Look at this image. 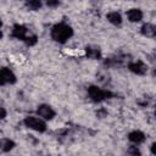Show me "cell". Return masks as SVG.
<instances>
[{
  "mask_svg": "<svg viewBox=\"0 0 156 156\" xmlns=\"http://www.w3.org/2000/svg\"><path fill=\"white\" fill-rule=\"evenodd\" d=\"M60 1L61 0H45V4L49 6V7H56L60 5Z\"/></svg>",
  "mask_w": 156,
  "mask_h": 156,
  "instance_id": "cell-15",
  "label": "cell"
},
{
  "mask_svg": "<svg viewBox=\"0 0 156 156\" xmlns=\"http://www.w3.org/2000/svg\"><path fill=\"white\" fill-rule=\"evenodd\" d=\"M128 69L136 74V76H145L147 73V65L145 62H143L141 60H135V61H130L128 63Z\"/></svg>",
  "mask_w": 156,
  "mask_h": 156,
  "instance_id": "cell-5",
  "label": "cell"
},
{
  "mask_svg": "<svg viewBox=\"0 0 156 156\" xmlns=\"http://www.w3.org/2000/svg\"><path fill=\"white\" fill-rule=\"evenodd\" d=\"M106 20H107L111 24H113V26H121V24H122V16H121V13L117 12V11H111V12H108V13L106 15Z\"/></svg>",
  "mask_w": 156,
  "mask_h": 156,
  "instance_id": "cell-11",
  "label": "cell"
},
{
  "mask_svg": "<svg viewBox=\"0 0 156 156\" xmlns=\"http://www.w3.org/2000/svg\"><path fill=\"white\" fill-rule=\"evenodd\" d=\"M26 7L30 11H37L41 7V0H24Z\"/></svg>",
  "mask_w": 156,
  "mask_h": 156,
  "instance_id": "cell-13",
  "label": "cell"
},
{
  "mask_svg": "<svg viewBox=\"0 0 156 156\" xmlns=\"http://www.w3.org/2000/svg\"><path fill=\"white\" fill-rule=\"evenodd\" d=\"M96 116L100 117V118H104V117L107 116V111H106L105 108H100V110L96 111Z\"/></svg>",
  "mask_w": 156,
  "mask_h": 156,
  "instance_id": "cell-16",
  "label": "cell"
},
{
  "mask_svg": "<svg viewBox=\"0 0 156 156\" xmlns=\"http://www.w3.org/2000/svg\"><path fill=\"white\" fill-rule=\"evenodd\" d=\"M11 34H12L13 38L24 41L28 46H33V45H35L37 41H38L37 35L33 34V33H30V30H29L26 26H23V24H15V26L12 27Z\"/></svg>",
  "mask_w": 156,
  "mask_h": 156,
  "instance_id": "cell-2",
  "label": "cell"
},
{
  "mask_svg": "<svg viewBox=\"0 0 156 156\" xmlns=\"http://www.w3.org/2000/svg\"><path fill=\"white\" fill-rule=\"evenodd\" d=\"M16 146L15 141L12 139H9V138H2L0 139V150L2 152H9L11 151L13 147Z\"/></svg>",
  "mask_w": 156,
  "mask_h": 156,
  "instance_id": "cell-12",
  "label": "cell"
},
{
  "mask_svg": "<svg viewBox=\"0 0 156 156\" xmlns=\"http://www.w3.org/2000/svg\"><path fill=\"white\" fill-rule=\"evenodd\" d=\"M128 139H129L130 143H133L135 145H139V144L145 141L146 136H145V134L141 130H133V132H130L128 134Z\"/></svg>",
  "mask_w": 156,
  "mask_h": 156,
  "instance_id": "cell-9",
  "label": "cell"
},
{
  "mask_svg": "<svg viewBox=\"0 0 156 156\" xmlns=\"http://www.w3.org/2000/svg\"><path fill=\"white\" fill-rule=\"evenodd\" d=\"M129 155H133V156H139V155H141V152H140V150L136 147V146H130L129 149H128V151H127Z\"/></svg>",
  "mask_w": 156,
  "mask_h": 156,
  "instance_id": "cell-14",
  "label": "cell"
},
{
  "mask_svg": "<svg viewBox=\"0 0 156 156\" xmlns=\"http://www.w3.org/2000/svg\"><path fill=\"white\" fill-rule=\"evenodd\" d=\"M1 26H2V22H1V20H0V39L2 38V33H1Z\"/></svg>",
  "mask_w": 156,
  "mask_h": 156,
  "instance_id": "cell-20",
  "label": "cell"
},
{
  "mask_svg": "<svg viewBox=\"0 0 156 156\" xmlns=\"http://www.w3.org/2000/svg\"><path fill=\"white\" fill-rule=\"evenodd\" d=\"M23 123L27 128L39 132V133H44L46 130V123L43 118L40 117H35V116H27L23 119Z\"/></svg>",
  "mask_w": 156,
  "mask_h": 156,
  "instance_id": "cell-4",
  "label": "cell"
},
{
  "mask_svg": "<svg viewBox=\"0 0 156 156\" xmlns=\"http://www.w3.org/2000/svg\"><path fill=\"white\" fill-rule=\"evenodd\" d=\"M88 95L90 98L91 101L94 102H102L107 99H111L113 96V93L107 90V89H102L98 85H90L88 88Z\"/></svg>",
  "mask_w": 156,
  "mask_h": 156,
  "instance_id": "cell-3",
  "label": "cell"
},
{
  "mask_svg": "<svg viewBox=\"0 0 156 156\" xmlns=\"http://www.w3.org/2000/svg\"><path fill=\"white\" fill-rule=\"evenodd\" d=\"M140 32L146 38H154L156 35V27L152 23H144L140 28Z\"/></svg>",
  "mask_w": 156,
  "mask_h": 156,
  "instance_id": "cell-10",
  "label": "cell"
},
{
  "mask_svg": "<svg viewBox=\"0 0 156 156\" xmlns=\"http://www.w3.org/2000/svg\"><path fill=\"white\" fill-rule=\"evenodd\" d=\"M7 116V111L4 107H0V119H4Z\"/></svg>",
  "mask_w": 156,
  "mask_h": 156,
  "instance_id": "cell-18",
  "label": "cell"
},
{
  "mask_svg": "<svg viewBox=\"0 0 156 156\" xmlns=\"http://www.w3.org/2000/svg\"><path fill=\"white\" fill-rule=\"evenodd\" d=\"M143 16H144L143 11H141L140 9H136V7L129 9V10L127 11V18H128L129 22H133V23L140 22V21L143 20Z\"/></svg>",
  "mask_w": 156,
  "mask_h": 156,
  "instance_id": "cell-8",
  "label": "cell"
},
{
  "mask_svg": "<svg viewBox=\"0 0 156 156\" xmlns=\"http://www.w3.org/2000/svg\"><path fill=\"white\" fill-rule=\"evenodd\" d=\"M85 55L90 60H100L102 56V52L98 45H88L85 46Z\"/></svg>",
  "mask_w": 156,
  "mask_h": 156,
  "instance_id": "cell-7",
  "label": "cell"
},
{
  "mask_svg": "<svg viewBox=\"0 0 156 156\" xmlns=\"http://www.w3.org/2000/svg\"><path fill=\"white\" fill-rule=\"evenodd\" d=\"M37 115H38L40 118H43L44 121H51V119L55 117L56 112H55V110H54L50 105L41 104V105H39L38 108H37Z\"/></svg>",
  "mask_w": 156,
  "mask_h": 156,
  "instance_id": "cell-6",
  "label": "cell"
},
{
  "mask_svg": "<svg viewBox=\"0 0 156 156\" xmlns=\"http://www.w3.org/2000/svg\"><path fill=\"white\" fill-rule=\"evenodd\" d=\"M7 84L6 83V79H5V76H4V71H2V67L0 68V87L1 85H5Z\"/></svg>",
  "mask_w": 156,
  "mask_h": 156,
  "instance_id": "cell-17",
  "label": "cell"
},
{
  "mask_svg": "<svg viewBox=\"0 0 156 156\" xmlns=\"http://www.w3.org/2000/svg\"><path fill=\"white\" fill-rule=\"evenodd\" d=\"M151 154H152V155H155V154H156V150H155V143L151 145Z\"/></svg>",
  "mask_w": 156,
  "mask_h": 156,
  "instance_id": "cell-19",
  "label": "cell"
},
{
  "mask_svg": "<svg viewBox=\"0 0 156 156\" xmlns=\"http://www.w3.org/2000/svg\"><path fill=\"white\" fill-rule=\"evenodd\" d=\"M50 35H51V39L54 41H56L58 44H65L68 39L72 38L73 29L69 24H67L65 22H60V23H56L51 27Z\"/></svg>",
  "mask_w": 156,
  "mask_h": 156,
  "instance_id": "cell-1",
  "label": "cell"
}]
</instances>
